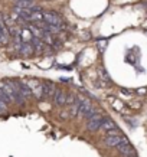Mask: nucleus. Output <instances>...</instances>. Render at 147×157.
I'll list each match as a JSON object with an SVG mask.
<instances>
[{
    "instance_id": "1",
    "label": "nucleus",
    "mask_w": 147,
    "mask_h": 157,
    "mask_svg": "<svg viewBox=\"0 0 147 157\" xmlns=\"http://www.w3.org/2000/svg\"><path fill=\"white\" fill-rule=\"evenodd\" d=\"M43 22L48 25H53V26L59 28L61 30L65 28L62 17L58 13H55V12H43Z\"/></svg>"
},
{
    "instance_id": "2",
    "label": "nucleus",
    "mask_w": 147,
    "mask_h": 157,
    "mask_svg": "<svg viewBox=\"0 0 147 157\" xmlns=\"http://www.w3.org/2000/svg\"><path fill=\"white\" fill-rule=\"evenodd\" d=\"M25 82H26V85L30 88V91H32V94H33V97L36 100H43L42 82L39 81V79H35V78H32V79H25Z\"/></svg>"
},
{
    "instance_id": "3",
    "label": "nucleus",
    "mask_w": 147,
    "mask_h": 157,
    "mask_svg": "<svg viewBox=\"0 0 147 157\" xmlns=\"http://www.w3.org/2000/svg\"><path fill=\"white\" fill-rule=\"evenodd\" d=\"M115 148H117L120 154H121V156H124V157H127V156H134V154H136V148L131 146V143L128 141V138L124 137V136H123V140H121V143H120Z\"/></svg>"
},
{
    "instance_id": "4",
    "label": "nucleus",
    "mask_w": 147,
    "mask_h": 157,
    "mask_svg": "<svg viewBox=\"0 0 147 157\" xmlns=\"http://www.w3.org/2000/svg\"><path fill=\"white\" fill-rule=\"evenodd\" d=\"M104 121V115L101 114V111L98 114H95L94 117H91L90 120H87V130L91 133H95L101 128V124Z\"/></svg>"
},
{
    "instance_id": "5",
    "label": "nucleus",
    "mask_w": 147,
    "mask_h": 157,
    "mask_svg": "<svg viewBox=\"0 0 147 157\" xmlns=\"http://www.w3.org/2000/svg\"><path fill=\"white\" fill-rule=\"evenodd\" d=\"M67 97H68V92L64 90H56L55 94L52 97V102L55 107L58 108H62V107H67Z\"/></svg>"
},
{
    "instance_id": "6",
    "label": "nucleus",
    "mask_w": 147,
    "mask_h": 157,
    "mask_svg": "<svg viewBox=\"0 0 147 157\" xmlns=\"http://www.w3.org/2000/svg\"><path fill=\"white\" fill-rule=\"evenodd\" d=\"M13 82H14V85H16V90L19 91V94L23 97L26 101H28V100H32V98H33L32 91H30V88L26 85V82H25V81H17V79H14Z\"/></svg>"
},
{
    "instance_id": "7",
    "label": "nucleus",
    "mask_w": 147,
    "mask_h": 157,
    "mask_svg": "<svg viewBox=\"0 0 147 157\" xmlns=\"http://www.w3.org/2000/svg\"><path fill=\"white\" fill-rule=\"evenodd\" d=\"M16 49H17V52H19L22 56L30 58L35 55V49H33L32 42H22V43H19V45H16Z\"/></svg>"
},
{
    "instance_id": "8",
    "label": "nucleus",
    "mask_w": 147,
    "mask_h": 157,
    "mask_svg": "<svg viewBox=\"0 0 147 157\" xmlns=\"http://www.w3.org/2000/svg\"><path fill=\"white\" fill-rule=\"evenodd\" d=\"M121 140H123V136H121L120 133L118 134H105L104 143H105V146H107V147L115 148L120 143H121Z\"/></svg>"
},
{
    "instance_id": "9",
    "label": "nucleus",
    "mask_w": 147,
    "mask_h": 157,
    "mask_svg": "<svg viewBox=\"0 0 147 157\" xmlns=\"http://www.w3.org/2000/svg\"><path fill=\"white\" fill-rule=\"evenodd\" d=\"M55 84L51 81H43L42 82V92H43V100H52L53 94H55Z\"/></svg>"
},
{
    "instance_id": "10",
    "label": "nucleus",
    "mask_w": 147,
    "mask_h": 157,
    "mask_svg": "<svg viewBox=\"0 0 147 157\" xmlns=\"http://www.w3.org/2000/svg\"><path fill=\"white\" fill-rule=\"evenodd\" d=\"M10 39L9 28L5 25V22L0 19V45H6Z\"/></svg>"
},
{
    "instance_id": "11",
    "label": "nucleus",
    "mask_w": 147,
    "mask_h": 157,
    "mask_svg": "<svg viewBox=\"0 0 147 157\" xmlns=\"http://www.w3.org/2000/svg\"><path fill=\"white\" fill-rule=\"evenodd\" d=\"M32 45H33V49H35V55H41V53L45 52V48H46L48 45L43 42V39L41 38H33L32 40Z\"/></svg>"
},
{
    "instance_id": "12",
    "label": "nucleus",
    "mask_w": 147,
    "mask_h": 157,
    "mask_svg": "<svg viewBox=\"0 0 147 157\" xmlns=\"http://www.w3.org/2000/svg\"><path fill=\"white\" fill-rule=\"evenodd\" d=\"M101 130L107 134V133H110V131H113V130H118V127H117V124L114 123L111 118L104 117V121H103V124H101Z\"/></svg>"
},
{
    "instance_id": "13",
    "label": "nucleus",
    "mask_w": 147,
    "mask_h": 157,
    "mask_svg": "<svg viewBox=\"0 0 147 157\" xmlns=\"http://www.w3.org/2000/svg\"><path fill=\"white\" fill-rule=\"evenodd\" d=\"M35 5V0H14V7L19 9H32Z\"/></svg>"
},
{
    "instance_id": "14",
    "label": "nucleus",
    "mask_w": 147,
    "mask_h": 157,
    "mask_svg": "<svg viewBox=\"0 0 147 157\" xmlns=\"http://www.w3.org/2000/svg\"><path fill=\"white\" fill-rule=\"evenodd\" d=\"M98 113H100V109L97 108V107H94V105H92V107H91L90 109H88V111H87L85 114H84V118L85 120H90L91 117H94L95 114H98Z\"/></svg>"
},
{
    "instance_id": "15",
    "label": "nucleus",
    "mask_w": 147,
    "mask_h": 157,
    "mask_svg": "<svg viewBox=\"0 0 147 157\" xmlns=\"http://www.w3.org/2000/svg\"><path fill=\"white\" fill-rule=\"evenodd\" d=\"M75 101H76V95H75V94H68V97H67V107L72 105Z\"/></svg>"
},
{
    "instance_id": "16",
    "label": "nucleus",
    "mask_w": 147,
    "mask_h": 157,
    "mask_svg": "<svg viewBox=\"0 0 147 157\" xmlns=\"http://www.w3.org/2000/svg\"><path fill=\"white\" fill-rule=\"evenodd\" d=\"M6 113H7V104L3 100H0V115L6 114Z\"/></svg>"
},
{
    "instance_id": "17",
    "label": "nucleus",
    "mask_w": 147,
    "mask_h": 157,
    "mask_svg": "<svg viewBox=\"0 0 147 157\" xmlns=\"http://www.w3.org/2000/svg\"><path fill=\"white\" fill-rule=\"evenodd\" d=\"M127 157H137V156H136V154H134V156H127Z\"/></svg>"
}]
</instances>
